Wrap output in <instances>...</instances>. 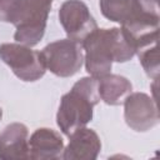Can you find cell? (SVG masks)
<instances>
[{"mask_svg":"<svg viewBox=\"0 0 160 160\" xmlns=\"http://www.w3.org/2000/svg\"><path fill=\"white\" fill-rule=\"evenodd\" d=\"M41 52L46 69L60 78H69L75 75L82 65L81 44L62 39L48 44Z\"/></svg>","mask_w":160,"mask_h":160,"instance_id":"cell-5","label":"cell"},{"mask_svg":"<svg viewBox=\"0 0 160 160\" xmlns=\"http://www.w3.org/2000/svg\"><path fill=\"white\" fill-rule=\"evenodd\" d=\"M28 135V128L24 124L12 122L8 125L0 132V159H30Z\"/></svg>","mask_w":160,"mask_h":160,"instance_id":"cell-9","label":"cell"},{"mask_svg":"<svg viewBox=\"0 0 160 160\" xmlns=\"http://www.w3.org/2000/svg\"><path fill=\"white\" fill-rule=\"evenodd\" d=\"M51 2L45 0H26V6L16 25L14 39L22 45L35 46L44 36Z\"/></svg>","mask_w":160,"mask_h":160,"instance_id":"cell-6","label":"cell"},{"mask_svg":"<svg viewBox=\"0 0 160 160\" xmlns=\"http://www.w3.org/2000/svg\"><path fill=\"white\" fill-rule=\"evenodd\" d=\"M26 6V0H0V21L15 26L20 21Z\"/></svg>","mask_w":160,"mask_h":160,"instance_id":"cell-14","label":"cell"},{"mask_svg":"<svg viewBox=\"0 0 160 160\" xmlns=\"http://www.w3.org/2000/svg\"><path fill=\"white\" fill-rule=\"evenodd\" d=\"M62 159L65 160H95L101 150V141L98 134L86 128L75 130L70 136Z\"/></svg>","mask_w":160,"mask_h":160,"instance_id":"cell-10","label":"cell"},{"mask_svg":"<svg viewBox=\"0 0 160 160\" xmlns=\"http://www.w3.org/2000/svg\"><path fill=\"white\" fill-rule=\"evenodd\" d=\"M45 1H49V2H52V0H45Z\"/></svg>","mask_w":160,"mask_h":160,"instance_id":"cell-17","label":"cell"},{"mask_svg":"<svg viewBox=\"0 0 160 160\" xmlns=\"http://www.w3.org/2000/svg\"><path fill=\"white\" fill-rule=\"evenodd\" d=\"M102 15L115 22H125L134 10V0H100Z\"/></svg>","mask_w":160,"mask_h":160,"instance_id":"cell-13","label":"cell"},{"mask_svg":"<svg viewBox=\"0 0 160 160\" xmlns=\"http://www.w3.org/2000/svg\"><path fill=\"white\" fill-rule=\"evenodd\" d=\"M0 59L22 81H36L46 71L41 52L22 44H1Z\"/></svg>","mask_w":160,"mask_h":160,"instance_id":"cell-4","label":"cell"},{"mask_svg":"<svg viewBox=\"0 0 160 160\" xmlns=\"http://www.w3.org/2000/svg\"><path fill=\"white\" fill-rule=\"evenodd\" d=\"M131 82L120 75L108 74L98 79V92L101 100L108 105H120L125 98L131 94Z\"/></svg>","mask_w":160,"mask_h":160,"instance_id":"cell-12","label":"cell"},{"mask_svg":"<svg viewBox=\"0 0 160 160\" xmlns=\"http://www.w3.org/2000/svg\"><path fill=\"white\" fill-rule=\"evenodd\" d=\"M159 22V0H134V10L121 24V30L136 54L158 44Z\"/></svg>","mask_w":160,"mask_h":160,"instance_id":"cell-3","label":"cell"},{"mask_svg":"<svg viewBox=\"0 0 160 160\" xmlns=\"http://www.w3.org/2000/svg\"><path fill=\"white\" fill-rule=\"evenodd\" d=\"M59 20L68 39L81 44L94 30L98 29L96 21L89 8L80 0H66L59 10Z\"/></svg>","mask_w":160,"mask_h":160,"instance_id":"cell-7","label":"cell"},{"mask_svg":"<svg viewBox=\"0 0 160 160\" xmlns=\"http://www.w3.org/2000/svg\"><path fill=\"white\" fill-rule=\"evenodd\" d=\"M100 101L98 79L82 78L74 84L71 90L61 98L56 115L60 130L70 136L75 130L84 128L92 119V109Z\"/></svg>","mask_w":160,"mask_h":160,"instance_id":"cell-2","label":"cell"},{"mask_svg":"<svg viewBox=\"0 0 160 160\" xmlns=\"http://www.w3.org/2000/svg\"><path fill=\"white\" fill-rule=\"evenodd\" d=\"M1 116H2V110H1V108H0V119H1Z\"/></svg>","mask_w":160,"mask_h":160,"instance_id":"cell-16","label":"cell"},{"mask_svg":"<svg viewBox=\"0 0 160 160\" xmlns=\"http://www.w3.org/2000/svg\"><path fill=\"white\" fill-rule=\"evenodd\" d=\"M64 151V141L59 132L52 129L41 128L32 132L29 140L30 159L54 160L60 159Z\"/></svg>","mask_w":160,"mask_h":160,"instance_id":"cell-11","label":"cell"},{"mask_svg":"<svg viewBox=\"0 0 160 160\" xmlns=\"http://www.w3.org/2000/svg\"><path fill=\"white\" fill-rule=\"evenodd\" d=\"M124 116L126 124L135 131H148L159 122L156 102L144 92H132L125 98Z\"/></svg>","mask_w":160,"mask_h":160,"instance_id":"cell-8","label":"cell"},{"mask_svg":"<svg viewBox=\"0 0 160 160\" xmlns=\"http://www.w3.org/2000/svg\"><path fill=\"white\" fill-rule=\"evenodd\" d=\"M86 71L95 79L110 74L112 61L125 62L136 54L119 28L96 29L82 42Z\"/></svg>","mask_w":160,"mask_h":160,"instance_id":"cell-1","label":"cell"},{"mask_svg":"<svg viewBox=\"0 0 160 160\" xmlns=\"http://www.w3.org/2000/svg\"><path fill=\"white\" fill-rule=\"evenodd\" d=\"M140 62L145 70V72L152 78L154 80H158L159 76V52H158V45H152L149 46L141 51L138 52Z\"/></svg>","mask_w":160,"mask_h":160,"instance_id":"cell-15","label":"cell"}]
</instances>
